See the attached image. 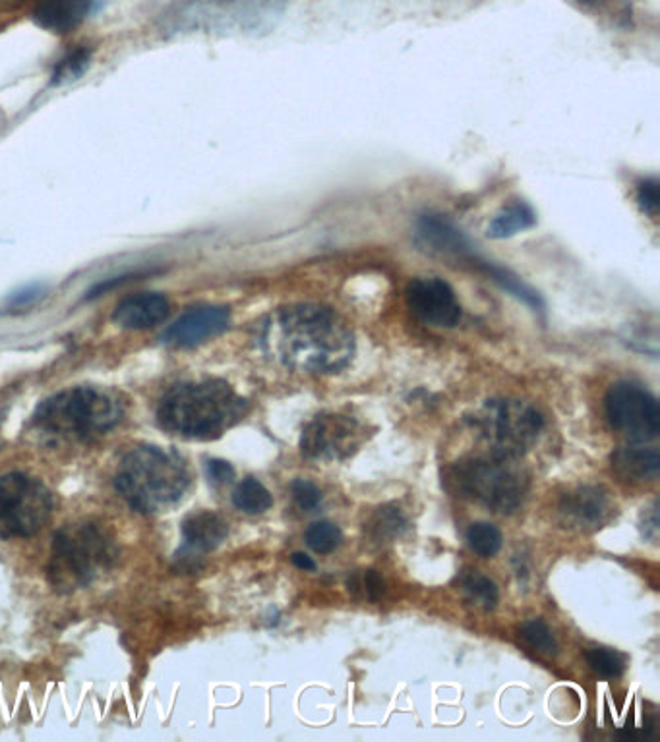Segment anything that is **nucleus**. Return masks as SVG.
Here are the masks:
<instances>
[{"label":"nucleus","mask_w":660,"mask_h":742,"mask_svg":"<svg viewBox=\"0 0 660 742\" xmlns=\"http://www.w3.org/2000/svg\"><path fill=\"white\" fill-rule=\"evenodd\" d=\"M119 557L113 532L99 523L64 526L54 533L47 578L57 592L71 594L94 584Z\"/></svg>","instance_id":"obj_5"},{"label":"nucleus","mask_w":660,"mask_h":742,"mask_svg":"<svg viewBox=\"0 0 660 742\" xmlns=\"http://www.w3.org/2000/svg\"><path fill=\"white\" fill-rule=\"evenodd\" d=\"M53 513V495L43 481L22 471L0 476V538H29Z\"/></svg>","instance_id":"obj_8"},{"label":"nucleus","mask_w":660,"mask_h":742,"mask_svg":"<svg viewBox=\"0 0 660 742\" xmlns=\"http://www.w3.org/2000/svg\"><path fill=\"white\" fill-rule=\"evenodd\" d=\"M582 2H597V0H582Z\"/></svg>","instance_id":"obj_33"},{"label":"nucleus","mask_w":660,"mask_h":742,"mask_svg":"<svg viewBox=\"0 0 660 742\" xmlns=\"http://www.w3.org/2000/svg\"><path fill=\"white\" fill-rule=\"evenodd\" d=\"M229 324V307L212 304L190 307L169 327L163 339L178 349H195L227 331Z\"/></svg>","instance_id":"obj_13"},{"label":"nucleus","mask_w":660,"mask_h":742,"mask_svg":"<svg viewBox=\"0 0 660 742\" xmlns=\"http://www.w3.org/2000/svg\"><path fill=\"white\" fill-rule=\"evenodd\" d=\"M419 242L434 254L469 260L475 255L465 235L440 215H424L416 225Z\"/></svg>","instance_id":"obj_16"},{"label":"nucleus","mask_w":660,"mask_h":742,"mask_svg":"<svg viewBox=\"0 0 660 742\" xmlns=\"http://www.w3.org/2000/svg\"><path fill=\"white\" fill-rule=\"evenodd\" d=\"M89 59H91V51L78 47L71 53L66 54L54 68L53 81L54 84H62V81H72V79L79 78L86 68H88Z\"/></svg>","instance_id":"obj_27"},{"label":"nucleus","mask_w":660,"mask_h":742,"mask_svg":"<svg viewBox=\"0 0 660 742\" xmlns=\"http://www.w3.org/2000/svg\"><path fill=\"white\" fill-rule=\"evenodd\" d=\"M361 426L357 419L339 414H322L302 429L300 451L312 461H341L361 443Z\"/></svg>","instance_id":"obj_10"},{"label":"nucleus","mask_w":660,"mask_h":742,"mask_svg":"<svg viewBox=\"0 0 660 742\" xmlns=\"http://www.w3.org/2000/svg\"><path fill=\"white\" fill-rule=\"evenodd\" d=\"M407 306L416 319L432 327H456L461 319L456 292L438 277L414 279L407 287Z\"/></svg>","instance_id":"obj_11"},{"label":"nucleus","mask_w":660,"mask_h":742,"mask_svg":"<svg viewBox=\"0 0 660 742\" xmlns=\"http://www.w3.org/2000/svg\"><path fill=\"white\" fill-rule=\"evenodd\" d=\"M248 402L221 379L188 381L171 387L161 397L155 418L173 436L212 441L247 414Z\"/></svg>","instance_id":"obj_2"},{"label":"nucleus","mask_w":660,"mask_h":742,"mask_svg":"<svg viewBox=\"0 0 660 742\" xmlns=\"http://www.w3.org/2000/svg\"><path fill=\"white\" fill-rule=\"evenodd\" d=\"M192 474L173 449L141 445L126 454L115 474V488L138 513H165L185 498Z\"/></svg>","instance_id":"obj_3"},{"label":"nucleus","mask_w":660,"mask_h":742,"mask_svg":"<svg viewBox=\"0 0 660 742\" xmlns=\"http://www.w3.org/2000/svg\"><path fill=\"white\" fill-rule=\"evenodd\" d=\"M291 491L292 498L302 511H314L322 503V491L310 480L299 478L292 481Z\"/></svg>","instance_id":"obj_28"},{"label":"nucleus","mask_w":660,"mask_h":742,"mask_svg":"<svg viewBox=\"0 0 660 742\" xmlns=\"http://www.w3.org/2000/svg\"><path fill=\"white\" fill-rule=\"evenodd\" d=\"M406 530V515L401 513V508L394 507V505L379 507L364 525V533L369 536L370 543H376V545L396 542Z\"/></svg>","instance_id":"obj_19"},{"label":"nucleus","mask_w":660,"mask_h":742,"mask_svg":"<svg viewBox=\"0 0 660 742\" xmlns=\"http://www.w3.org/2000/svg\"><path fill=\"white\" fill-rule=\"evenodd\" d=\"M292 565L300 568V570H307V573H314L316 570V563L309 557L307 553H295L291 557Z\"/></svg>","instance_id":"obj_32"},{"label":"nucleus","mask_w":660,"mask_h":742,"mask_svg":"<svg viewBox=\"0 0 660 742\" xmlns=\"http://www.w3.org/2000/svg\"><path fill=\"white\" fill-rule=\"evenodd\" d=\"M605 411L610 426L630 441L647 443L660 433L659 402L639 385H612L605 397Z\"/></svg>","instance_id":"obj_9"},{"label":"nucleus","mask_w":660,"mask_h":742,"mask_svg":"<svg viewBox=\"0 0 660 742\" xmlns=\"http://www.w3.org/2000/svg\"><path fill=\"white\" fill-rule=\"evenodd\" d=\"M473 426L485 441L488 456L511 461L533 447L545 419L527 402L488 401L476 414Z\"/></svg>","instance_id":"obj_7"},{"label":"nucleus","mask_w":660,"mask_h":742,"mask_svg":"<svg viewBox=\"0 0 660 742\" xmlns=\"http://www.w3.org/2000/svg\"><path fill=\"white\" fill-rule=\"evenodd\" d=\"M466 542L478 557L490 559L498 551L502 550V532L490 523H476L469 528Z\"/></svg>","instance_id":"obj_22"},{"label":"nucleus","mask_w":660,"mask_h":742,"mask_svg":"<svg viewBox=\"0 0 660 742\" xmlns=\"http://www.w3.org/2000/svg\"><path fill=\"white\" fill-rule=\"evenodd\" d=\"M463 592H465L469 603L476 607H483L485 612H493L498 603V588L490 578L483 577L478 573H471L463 578Z\"/></svg>","instance_id":"obj_23"},{"label":"nucleus","mask_w":660,"mask_h":742,"mask_svg":"<svg viewBox=\"0 0 660 742\" xmlns=\"http://www.w3.org/2000/svg\"><path fill=\"white\" fill-rule=\"evenodd\" d=\"M91 9V0H39L34 20L39 27L53 34H71L84 22Z\"/></svg>","instance_id":"obj_17"},{"label":"nucleus","mask_w":660,"mask_h":742,"mask_svg":"<svg viewBox=\"0 0 660 742\" xmlns=\"http://www.w3.org/2000/svg\"><path fill=\"white\" fill-rule=\"evenodd\" d=\"M520 634L528 646L543 655L558 654V642H556L552 630L540 619H531L521 625Z\"/></svg>","instance_id":"obj_25"},{"label":"nucleus","mask_w":660,"mask_h":742,"mask_svg":"<svg viewBox=\"0 0 660 742\" xmlns=\"http://www.w3.org/2000/svg\"><path fill=\"white\" fill-rule=\"evenodd\" d=\"M304 540L309 543L310 550L316 551L320 555H327L341 545L344 533L332 523L320 520V523L310 525L309 530L304 533Z\"/></svg>","instance_id":"obj_24"},{"label":"nucleus","mask_w":660,"mask_h":742,"mask_svg":"<svg viewBox=\"0 0 660 742\" xmlns=\"http://www.w3.org/2000/svg\"><path fill=\"white\" fill-rule=\"evenodd\" d=\"M635 200H637V205L642 207L643 213H647L649 217H657L660 207L659 183L657 180H643L637 186Z\"/></svg>","instance_id":"obj_29"},{"label":"nucleus","mask_w":660,"mask_h":742,"mask_svg":"<svg viewBox=\"0 0 660 742\" xmlns=\"http://www.w3.org/2000/svg\"><path fill=\"white\" fill-rule=\"evenodd\" d=\"M610 461L622 480L652 481L659 476L660 454L657 449L622 447L612 453Z\"/></svg>","instance_id":"obj_18"},{"label":"nucleus","mask_w":660,"mask_h":742,"mask_svg":"<svg viewBox=\"0 0 660 742\" xmlns=\"http://www.w3.org/2000/svg\"><path fill=\"white\" fill-rule=\"evenodd\" d=\"M537 217L535 211L528 207L527 203L523 201H515L508 207H503L496 217L493 218L490 227H488V236L502 240V238H511V236L520 235L523 230L535 227Z\"/></svg>","instance_id":"obj_20"},{"label":"nucleus","mask_w":660,"mask_h":742,"mask_svg":"<svg viewBox=\"0 0 660 742\" xmlns=\"http://www.w3.org/2000/svg\"><path fill=\"white\" fill-rule=\"evenodd\" d=\"M124 404L99 387H71L37 406L32 424L39 436L64 443H89L123 422Z\"/></svg>","instance_id":"obj_4"},{"label":"nucleus","mask_w":660,"mask_h":742,"mask_svg":"<svg viewBox=\"0 0 660 742\" xmlns=\"http://www.w3.org/2000/svg\"><path fill=\"white\" fill-rule=\"evenodd\" d=\"M503 458H466L451 466L449 488L459 498L475 501L494 513L510 515L518 511L527 495L528 481L521 471L511 468Z\"/></svg>","instance_id":"obj_6"},{"label":"nucleus","mask_w":660,"mask_h":742,"mask_svg":"<svg viewBox=\"0 0 660 742\" xmlns=\"http://www.w3.org/2000/svg\"><path fill=\"white\" fill-rule=\"evenodd\" d=\"M587 664L590 669L605 677V679H618L625 671L624 655L618 654L610 647H593L587 652Z\"/></svg>","instance_id":"obj_26"},{"label":"nucleus","mask_w":660,"mask_h":742,"mask_svg":"<svg viewBox=\"0 0 660 742\" xmlns=\"http://www.w3.org/2000/svg\"><path fill=\"white\" fill-rule=\"evenodd\" d=\"M171 314V304L167 298L159 292H140L133 297L124 298L115 307L113 322L123 329H151L161 325Z\"/></svg>","instance_id":"obj_15"},{"label":"nucleus","mask_w":660,"mask_h":742,"mask_svg":"<svg viewBox=\"0 0 660 742\" xmlns=\"http://www.w3.org/2000/svg\"><path fill=\"white\" fill-rule=\"evenodd\" d=\"M361 588L370 602H378L379 598L386 592L384 578L379 577V573H376V570H366V573L362 575Z\"/></svg>","instance_id":"obj_31"},{"label":"nucleus","mask_w":660,"mask_h":742,"mask_svg":"<svg viewBox=\"0 0 660 742\" xmlns=\"http://www.w3.org/2000/svg\"><path fill=\"white\" fill-rule=\"evenodd\" d=\"M267 356L300 374H337L354 354V337L334 310L320 304L279 307L262 324Z\"/></svg>","instance_id":"obj_1"},{"label":"nucleus","mask_w":660,"mask_h":742,"mask_svg":"<svg viewBox=\"0 0 660 742\" xmlns=\"http://www.w3.org/2000/svg\"><path fill=\"white\" fill-rule=\"evenodd\" d=\"M233 503L238 511L247 515H262L273 507V498L262 481L245 478L233 493Z\"/></svg>","instance_id":"obj_21"},{"label":"nucleus","mask_w":660,"mask_h":742,"mask_svg":"<svg viewBox=\"0 0 660 742\" xmlns=\"http://www.w3.org/2000/svg\"><path fill=\"white\" fill-rule=\"evenodd\" d=\"M558 511L568 525L595 530L607 525L614 516L617 505L607 489L599 486H582L563 495Z\"/></svg>","instance_id":"obj_14"},{"label":"nucleus","mask_w":660,"mask_h":742,"mask_svg":"<svg viewBox=\"0 0 660 742\" xmlns=\"http://www.w3.org/2000/svg\"><path fill=\"white\" fill-rule=\"evenodd\" d=\"M229 536V525L213 511H198L186 516L183 523V543L176 551V567L195 568L206 553L217 550Z\"/></svg>","instance_id":"obj_12"},{"label":"nucleus","mask_w":660,"mask_h":742,"mask_svg":"<svg viewBox=\"0 0 660 742\" xmlns=\"http://www.w3.org/2000/svg\"><path fill=\"white\" fill-rule=\"evenodd\" d=\"M206 470H208V478H210V481L217 483V486H225V483H229L231 480H235V468H233L227 461L212 458V461L206 463Z\"/></svg>","instance_id":"obj_30"}]
</instances>
